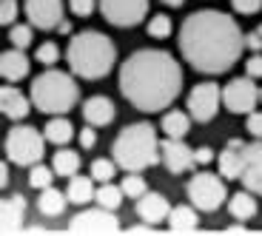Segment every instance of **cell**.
<instances>
[{"label": "cell", "instance_id": "obj_33", "mask_svg": "<svg viewBox=\"0 0 262 236\" xmlns=\"http://www.w3.org/2000/svg\"><path fill=\"white\" fill-rule=\"evenodd\" d=\"M9 40H12V46L26 49L29 43H32V23H29V26H12V32H9Z\"/></svg>", "mask_w": 262, "mask_h": 236}, {"label": "cell", "instance_id": "obj_9", "mask_svg": "<svg viewBox=\"0 0 262 236\" xmlns=\"http://www.w3.org/2000/svg\"><path fill=\"white\" fill-rule=\"evenodd\" d=\"M256 100H259V91H256V85H254V77H248V74L231 80L223 88V105L231 114H251Z\"/></svg>", "mask_w": 262, "mask_h": 236}, {"label": "cell", "instance_id": "obj_46", "mask_svg": "<svg viewBox=\"0 0 262 236\" xmlns=\"http://www.w3.org/2000/svg\"><path fill=\"white\" fill-rule=\"evenodd\" d=\"M57 32H60V34H69V32H72V26H69V23H66V20H63V23H60V26H57Z\"/></svg>", "mask_w": 262, "mask_h": 236}, {"label": "cell", "instance_id": "obj_41", "mask_svg": "<svg viewBox=\"0 0 262 236\" xmlns=\"http://www.w3.org/2000/svg\"><path fill=\"white\" fill-rule=\"evenodd\" d=\"M94 143H97V134H94V128H83V131H80V145L89 151Z\"/></svg>", "mask_w": 262, "mask_h": 236}, {"label": "cell", "instance_id": "obj_6", "mask_svg": "<svg viewBox=\"0 0 262 236\" xmlns=\"http://www.w3.org/2000/svg\"><path fill=\"white\" fill-rule=\"evenodd\" d=\"M6 157L12 159L14 165H34L43 159V151H46V134H40L32 125H14L12 131L6 134Z\"/></svg>", "mask_w": 262, "mask_h": 236}, {"label": "cell", "instance_id": "obj_3", "mask_svg": "<svg viewBox=\"0 0 262 236\" xmlns=\"http://www.w3.org/2000/svg\"><path fill=\"white\" fill-rule=\"evenodd\" d=\"M66 60H69V68H72L77 77L100 80L112 72L114 60H117V49H114V43L105 37L103 32L85 29V32H77L69 40Z\"/></svg>", "mask_w": 262, "mask_h": 236}, {"label": "cell", "instance_id": "obj_30", "mask_svg": "<svg viewBox=\"0 0 262 236\" xmlns=\"http://www.w3.org/2000/svg\"><path fill=\"white\" fill-rule=\"evenodd\" d=\"M120 188H123L125 197H134V199H140L145 191H148V188H145V179L140 177L137 171H128V177L123 179V185H120Z\"/></svg>", "mask_w": 262, "mask_h": 236}, {"label": "cell", "instance_id": "obj_38", "mask_svg": "<svg viewBox=\"0 0 262 236\" xmlns=\"http://www.w3.org/2000/svg\"><path fill=\"white\" fill-rule=\"evenodd\" d=\"M245 72H248V77H262V54L259 52H254L245 60Z\"/></svg>", "mask_w": 262, "mask_h": 236}, {"label": "cell", "instance_id": "obj_21", "mask_svg": "<svg viewBox=\"0 0 262 236\" xmlns=\"http://www.w3.org/2000/svg\"><path fill=\"white\" fill-rule=\"evenodd\" d=\"M66 197H69V202H74V205L92 202V199L97 197V191H94V177H80V174L69 177V188H66Z\"/></svg>", "mask_w": 262, "mask_h": 236}, {"label": "cell", "instance_id": "obj_47", "mask_svg": "<svg viewBox=\"0 0 262 236\" xmlns=\"http://www.w3.org/2000/svg\"><path fill=\"white\" fill-rule=\"evenodd\" d=\"M228 233H245V228H243V225H231Z\"/></svg>", "mask_w": 262, "mask_h": 236}, {"label": "cell", "instance_id": "obj_5", "mask_svg": "<svg viewBox=\"0 0 262 236\" xmlns=\"http://www.w3.org/2000/svg\"><path fill=\"white\" fill-rule=\"evenodd\" d=\"M80 100V88L74 83L72 74L57 72V68H49V72L37 74L32 83V105H37L43 114H66L72 111Z\"/></svg>", "mask_w": 262, "mask_h": 236}, {"label": "cell", "instance_id": "obj_1", "mask_svg": "<svg viewBox=\"0 0 262 236\" xmlns=\"http://www.w3.org/2000/svg\"><path fill=\"white\" fill-rule=\"evenodd\" d=\"M177 40L183 57L203 74H225L243 57L245 49V34L236 20L214 9L188 14L180 26Z\"/></svg>", "mask_w": 262, "mask_h": 236}, {"label": "cell", "instance_id": "obj_34", "mask_svg": "<svg viewBox=\"0 0 262 236\" xmlns=\"http://www.w3.org/2000/svg\"><path fill=\"white\" fill-rule=\"evenodd\" d=\"M57 57H60L57 43H43V46L37 49V54H34V60H37V63H43V66H52V63H57Z\"/></svg>", "mask_w": 262, "mask_h": 236}, {"label": "cell", "instance_id": "obj_8", "mask_svg": "<svg viewBox=\"0 0 262 236\" xmlns=\"http://www.w3.org/2000/svg\"><path fill=\"white\" fill-rule=\"evenodd\" d=\"M69 230L72 233H117L120 222L114 217V210L97 205V208H85L74 214V219L69 222Z\"/></svg>", "mask_w": 262, "mask_h": 236}, {"label": "cell", "instance_id": "obj_23", "mask_svg": "<svg viewBox=\"0 0 262 236\" xmlns=\"http://www.w3.org/2000/svg\"><path fill=\"white\" fill-rule=\"evenodd\" d=\"M66 202H69V197L66 194H60L57 188H43V194L37 197V208H40V214L43 217H60L66 210Z\"/></svg>", "mask_w": 262, "mask_h": 236}, {"label": "cell", "instance_id": "obj_10", "mask_svg": "<svg viewBox=\"0 0 262 236\" xmlns=\"http://www.w3.org/2000/svg\"><path fill=\"white\" fill-rule=\"evenodd\" d=\"M100 12L112 26H137L148 12V0H100Z\"/></svg>", "mask_w": 262, "mask_h": 236}, {"label": "cell", "instance_id": "obj_28", "mask_svg": "<svg viewBox=\"0 0 262 236\" xmlns=\"http://www.w3.org/2000/svg\"><path fill=\"white\" fill-rule=\"evenodd\" d=\"M123 188H117V185H112V182H100V191H97V205H103V208H108V210H117L120 208V202H123Z\"/></svg>", "mask_w": 262, "mask_h": 236}, {"label": "cell", "instance_id": "obj_40", "mask_svg": "<svg viewBox=\"0 0 262 236\" xmlns=\"http://www.w3.org/2000/svg\"><path fill=\"white\" fill-rule=\"evenodd\" d=\"M245 49H251V52H262V32L256 29V32L245 34Z\"/></svg>", "mask_w": 262, "mask_h": 236}, {"label": "cell", "instance_id": "obj_14", "mask_svg": "<svg viewBox=\"0 0 262 236\" xmlns=\"http://www.w3.org/2000/svg\"><path fill=\"white\" fill-rule=\"evenodd\" d=\"M243 185L262 197V139L243 145Z\"/></svg>", "mask_w": 262, "mask_h": 236}, {"label": "cell", "instance_id": "obj_26", "mask_svg": "<svg viewBox=\"0 0 262 236\" xmlns=\"http://www.w3.org/2000/svg\"><path fill=\"white\" fill-rule=\"evenodd\" d=\"M188 131H191V123H188V114H185V111H168V114H163V134H165V137L183 139Z\"/></svg>", "mask_w": 262, "mask_h": 236}, {"label": "cell", "instance_id": "obj_37", "mask_svg": "<svg viewBox=\"0 0 262 236\" xmlns=\"http://www.w3.org/2000/svg\"><path fill=\"white\" fill-rule=\"evenodd\" d=\"M231 6L239 14H256L262 9V0H231Z\"/></svg>", "mask_w": 262, "mask_h": 236}, {"label": "cell", "instance_id": "obj_27", "mask_svg": "<svg viewBox=\"0 0 262 236\" xmlns=\"http://www.w3.org/2000/svg\"><path fill=\"white\" fill-rule=\"evenodd\" d=\"M52 168L57 171V177H74L80 171V154L77 151H69V148H63V151H57L54 154V159H52Z\"/></svg>", "mask_w": 262, "mask_h": 236}, {"label": "cell", "instance_id": "obj_36", "mask_svg": "<svg viewBox=\"0 0 262 236\" xmlns=\"http://www.w3.org/2000/svg\"><path fill=\"white\" fill-rule=\"evenodd\" d=\"M94 6H97V0H69V9L77 17H89L94 12Z\"/></svg>", "mask_w": 262, "mask_h": 236}, {"label": "cell", "instance_id": "obj_48", "mask_svg": "<svg viewBox=\"0 0 262 236\" xmlns=\"http://www.w3.org/2000/svg\"><path fill=\"white\" fill-rule=\"evenodd\" d=\"M259 103H262V88H259Z\"/></svg>", "mask_w": 262, "mask_h": 236}, {"label": "cell", "instance_id": "obj_7", "mask_svg": "<svg viewBox=\"0 0 262 236\" xmlns=\"http://www.w3.org/2000/svg\"><path fill=\"white\" fill-rule=\"evenodd\" d=\"M185 194H188L191 205L196 210H216L220 205L225 202L228 191H225V182L216 174H194L191 182L185 185Z\"/></svg>", "mask_w": 262, "mask_h": 236}, {"label": "cell", "instance_id": "obj_11", "mask_svg": "<svg viewBox=\"0 0 262 236\" xmlns=\"http://www.w3.org/2000/svg\"><path fill=\"white\" fill-rule=\"evenodd\" d=\"M188 111L196 123H208V120L216 117L220 105H223V91L216 88V83H200L191 88L188 94Z\"/></svg>", "mask_w": 262, "mask_h": 236}, {"label": "cell", "instance_id": "obj_4", "mask_svg": "<svg viewBox=\"0 0 262 236\" xmlns=\"http://www.w3.org/2000/svg\"><path fill=\"white\" fill-rule=\"evenodd\" d=\"M112 154L123 171H145L163 162L160 139L151 123H131L128 128H123L112 145Z\"/></svg>", "mask_w": 262, "mask_h": 236}, {"label": "cell", "instance_id": "obj_44", "mask_svg": "<svg viewBox=\"0 0 262 236\" xmlns=\"http://www.w3.org/2000/svg\"><path fill=\"white\" fill-rule=\"evenodd\" d=\"M0 182H3V188L9 185V168H6V162L0 165Z\"/></svg>", "mask_w": 262, "mask_h": 236}, {"label": "cell", "instance_id": "obj_15", "mask_svg": "<svg viewBox=\"0 0 262 236\" xmlns=\"http://www.w3.org/2000/svg\"><path fill=\"white\" fill-rule=\"evenodd\" d=\"M168 214H171V208H168V199H165L163 194L145 191L143 197L137 199V217L143 219V222L157 225V222H163V219H168Z\"/></svg>", "mask_w": 262, "mask_h": 236}, {"label": "cell", "instance_id": "obj_20", "mask_svg": "<svg viewBox=\"0 0 262 236\" xmlns=\"http://www.w3.org/2000/svg\"><path fill=\"white\" fill-rule=\"evenodd\" d=\"M243 139H231L228 148L220 154V174L225 179H239L243 177Z\"/></svg>", "mask_w": 262, "mask_h": 236}, {"label": "cell", "instance_id": "obj_32", "mask_svg": "<svg viewBox=\"0 0 262 236\" xmlns=\"http://www.w3.org/2000/svg\"><path fill=\"white\" fill-rule=\"evenodd\" d=\"M114 165H117V162H112V159H94V162H92V177L97 179V182H112Z\"/></svg>", "mask_w": 262, "mask_h": 236}, {"label": "cell", "instance_id": "obj_29", "mask_svg": "<svg viewBox=\"0 0 262 236\" xmlns=\"http://www.w3.org/2000/svg\"><path fill=\"white\" fill-rule=\"evenodd\" d=\"M54 177H57V171H54V168H46V165L34 162L32 171H29V185L37 188V191H43V188H49V185L54 182Z\"/></svg>", "mask_w": 262, "mask_h": 236}, {"label": "cell", "instance_id": "obj_24", "mask_svg": "<svg viewBox=\"0 0 262 236\" xmlns=\"http://www.w3.org/2000/svg\"><path fill=\"white\" fill-rule=\"evenodd\" d=\"M43 134H46L49 143H54V145H66L69 139L74 137V125L69 123V120H66L63 114H57V117H52V120L46 123Z\"/></svg>", "mask_w": 262, "mask_h": 236}, {"label": "cell", "instance_id": "obj_49", "mask_svg": "<svg viewBox=\"0 0 262 236\" xmlns=\"http://www.w3.org/2000/svg\"><path fill=\"white\" fill-rule=\"evenodd\" d=\"M259 32H262V26H259Z\"/></svg>", "mask_w": 262, "mask_h": 236}, {"label": "cell", "instance_id": "obj_13", "mask_svg": "<svg viewBox=\"0 0 262 236\" xmlns=\"http://www.w3.org/2000/svg\"><path fill=\"white\" fill-rule=\"evenodd\" d=\"M160 151H163V165L171 171V174H185L188 168H194L196 159H194V151L183 139H174V137H165L160 143Z\"/></svg>", "mask_w": 262, "mask_h": 236}, {"label": "cell", "instance_id": "obj_31", "mask_svg": "<svg viewBox=\"0 0 262 236\" xmlns=\"http://www.w3.org/2000/svg\"><path fill=\"white\" fill-rule=\"evenodd\" d=\"M148 34L151 37H157V40L168 37L171 34V17L168 14H154V17L148 20Z\"/></svg>", "mask_w": 262, "mask_h": 236}, {"label": "cell", "instance_id": "obj_19", "mask_svg": "<svg viewBox=\"0 0 262 236\" xmlns=\"http://www.w3.org/2000/svg\"><path fill=\"white\" fill-rule=\"evenodd\" d=\"M83 117L89 125L103 128V125H108L114 120V103L108 97H89L83 105Z\"/></svg>", "mask_w": 262, "mask_h": 236}, {"label": "cell", "instance_id": "obj_25", "mask_svg": "<svg viewBox=\"0 0 262 236\" xmlns=\"http://www.w3.org/2000/svg\"><path fill=\"white\" fill-rule=\"evenodd\" d=\"M228 210L234 219H251L256 214V199L251 197V191H239V194H234V197L228 199Z\"/></svg>", "mask_w": 262, "mask_h": 236}, {"label": "cell", "instance_id": "obj_22", "mask_svg": "<svg viewBox=\"0 0 262 236\" xmlns=\"http://www.w3.org/2000/svg\"><path fill=\"white\" fill-rule=\"evenodd\" d=\"M168 228L174 230V233H191V230H196V210L191 208V205H177V208H171Z\"/></svg>", "mask_w": 262, "mask_h": 236}, {"label": "cell", "instance_id": "obj_42", "mask_svg": "<svg viewBox=\"0 0 262 236\" xmlns=\"http://www.w3.org/2000/svg\"><path fill=\"white\" fill-rule=\"evenodd\" d=\"M194 159H196V165H205V162H211V159H214V151H211V148H196L194 151Z\"/></svg>", "mask_w": 262, "mask_h": 236}, {"label": "cell", "instance_id": "obj_16", "mask_svg": "<svg viewBox=\"0 0 262 236\" xmlns=\"http://www.w3.org/2000/svg\"><path fill=\"white\" fill-rule=\"evenodd\" d=\"M23 214H26V199L20 197V194H14V197H3V202H0V228H3V233H14V230H20V225H23Z\"/></svg>", "mask_w": 262, "mask_h": 236}, {"label": "cell", "instance_id": "obj_39", "mask_svg": "<svg viewBox=\"0 0 262 236\" xmlns=\"http://www.w3.org/2000/svg\"><path fill=\"white\" fill-rule=\"evenodd\" d=\"M248 134L256 139H262V111H251L248 114Z\"/></svg>", "mask_w": 262, "mask_h": 236}, {"label": "cell", "instance_id": "obj_35", "mask_svg": "<svg viewBox=\"0 0 262 236\" xmlns=\"http://www.w3.org/2000/svg\"><path fill=\"white\" fill-rule=\"evenodd\" d=\"M20 6H17V0H3L0 3V23L3 26H9V23H14V17H17Z\"/></svg>", "mask_w": 262, "mask_h": 236}, {"label": "cell", "instance_id": "obj_2", "mask_svg": "<svg viewBox=\"0 0 262 236\" xmlns=\"http://www.w3.org/2000/svg\"><path fill=\"white\" fill-rule=\"evenodd\" d=\"M183 88V68L168 52L140 49L120 68V94L140 111H163Z\"/></svg>", "mask_w": 262, "mask_h": 236}, {"label": "cell", "instance_id": "obj_17", "mask_svg": "<svg viewBox=\"0 0 262 236\" xmlns=\"http://www.w3.org/2000/svg\"><path fill=\"white\" fill-rule=\"evenodd\" d=\"M29 105L32 100L26 97L23 91H17L14 85H3V91H0V111L6 114L9 120H23L29 114Z\"/></svg>", "mask_w": 262, "mask_h": 236}, {"label": "cell", "instance_id": "obj_45", "mask_svg": "<svg viewBox=\"0 0 262 236\" xmlns=\"http://www.w3.org/2000/svg\"><path fill=\"white\" fill-rule=\"evenodd\" d=\"M163 3H165V6H171V9H177V6H183L185 0H163Z\"/></svg>", "mask_w": 262, "mask_h": 236}, {"label": "cell", "instance_id": "obj_18", "mask_svg": "<svg viewBox=\"0 0 262 236\" xmlns=\"http://www.w3.org/2000/svg\"><path fill=\"white\" fill-rule=\"evenodd\" d=\"M0 74H3L6 83H17V80L26 77L29 74V60H26V54H23V49L14 46L12 52L0 54Z\"/></svg>", "mask_w": 262, "mask_h": 236}, {"label": "cell", "instance_id": "obj_12", "mask_svg": "<svg viewBox=\"0 0 262 236\" xmlns=\"http://www.w3.org/2000/svg\"><path fill=\"white\" fill-rule=\"evenodd\" d=\"M23 12L34 29H54L63 23V0H26Z\"/></svg>", "mask_w": 262, "mask_h": 236}, {"label": "cell", "instance_id": "obj_43", "mask_svg": "<svg viewBox=\"0 0 262 236\" xmlns=\"http://www.w3.org/2000/svg\"><path fill=\"white\" fill-rule=\"evenodd\" d=\"M128 233H154V225L151 222H140L134 228H128Z\"/></svg>", "mask_w": 262, "mask_h": 236}]
</instances>
